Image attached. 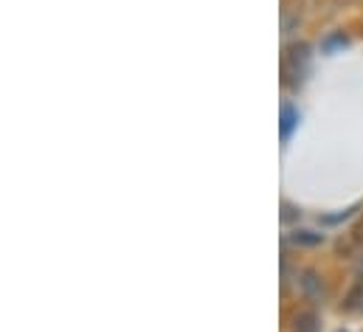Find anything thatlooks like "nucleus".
<instances>
[{
    "instance_id": "1",
    "label": "nucleus",
    "mask_w": 363,
    "mask_h": 332,
    "mask_svg": "<svg viewBox=\"0 0 363 332\" xmlns=\"http://www.w3.org/2000/svg\"><path fill=\"white\" fill-rule=\"evenodd\" d=\"M307 62H310V45L307 43L287 45L284 48V57H281V77H284V82L298 87L304 71H307Z\"/></svg>"
},
{
    "instance_id": "2",
    "label": "nucleus",
    "mask_w": 363,
    "mask_h": 332,
    "mask_svg": "<svg viewBox=\"0 0 363 332\" xmlns=\"http://www.w3.org/2000/svg\"><path fill=\"white\" fill-rule=\"evenodd\" d=\"M298 287H301L304 299H310V301H321V296H324V287H321V276H318L315 270H301Z\"/></svg>"
},
{
    "instance_id": "3",
    "label": "nucleus",
    "mask_w": 363,
    "mask_h": 332,
    "mask_svg": "<svg viewBox=\"0 0 363 332\" xmlns=\"http://www.w3.org/2000/svg\"><path fill=\"white\" fill-rule=\"evenodd\" d=\"M296 127H298V110L293 104H281V110H279V133H281V141L284 144L290 141V135H293Z\"/></svg>"
},
{
    "instance_id": "4",
    "label": "nucleus",
    "mask_w": 363,
    "mask_h": 332,
    "mask_svg": "<svg viewBox=\"0 0 363 332\" xmlns=\"http://www.w3.org/2000/svg\"><path fill=\"white\" fill-rule=\"evenodd\" d=\"M298 248H315V245H321L324 243V234H318V231H310V228H298V231H293V237H290Z\"/></svg>"
},
{
    "instance_id": "5",
    "label": "nucleus",
    "mask_w": 363,
    "mask_h": 332,
    "mask_svg": "<svg viewBox=\"0 0 363 332\" xmlns=\"http://www.w3.org/2000/svg\"><path fill=\"white\" fill-rule=\"evenodd\" d=\"M347 45H350V37H347L344 31H335V34L324 37L321 51H324V54H335V51H341V48H347Z\"/></svg>"
},
{
    "instance_id": "6",
    "label": "nucleus",
    "mask_w": 363,
    "mask_h": 332,
    "mask_svg": "<svg viewBox=\"0 0 363 332\" xmlns=\"http://www.w3.org/2000/svg\"><path fill=\"white\" fill-rule=\"evenodd\" d=\"M344 310H347V313H358V310H363V282H358V284L344 296Z\"/></svg>"
},
{
    "instance_id": "7",
    "label": "nucleus",
    "mask_w": 363,
    "mask_h": 332,
    "mask_svg": "<svg viewBox=\"0 0 363 332\" xmlns=\"http://www.w3.org/2000/svg\"><path fill=\"white\" fill-rule=\"evenodd\" d=\"M358 209H361V203H355V206H350V209H344V211H335V214H324V217H321V226H341V223L350 220Z\"/></svg>"
},
{
    "instance_id": "8",
    "label": "nucleus",
    "mask_w": 363,
    "mask_h": 332,
    "mask_svg": "<svg viewBox=\"0 0 363 332\" xmlns=\"http://www.w3.org/2000/svg\"><path fill=\"white\" fill-rule=\"evenodd\" d=\"M296 332H318V316L315 313H298Z\"/></svg>"
},
{
    "instance_id": "9",
    "label": "nucleus",
    "mask_w": 363,
    "mask_h": 332,
    "mask_svg": "<svg viewBox=\"0 0 363 332\" xmlns=\"http://www.w3.org/2000/svg\"><path fill=\"white\" fill-rule=\"evenodd\" d=\"M298 214H301V211H298L296 206H290V203H281V220H284V223H290V220H298Z\"/></svg>"
},
{
    "instance_id": "10",
    "label": "nucleus",
    "mask_w": 363,
    "mask_h": 332,
    "mask_svg": "<svg viewBox=\"0 0 363 332\" xmlns=\"http://www.w3.org/2000/svg\"><path fill=\"white\" fill-rule=\"evenodd\" d=\"M338 332H347V330H338Z\"/></svg>"
}]
</instances>
